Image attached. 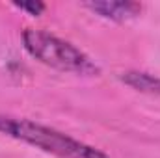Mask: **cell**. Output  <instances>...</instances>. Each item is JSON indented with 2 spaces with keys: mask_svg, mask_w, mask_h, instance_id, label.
I'll list each match as a JSON object with an SVG mask.
<instances>
[{
  "mask_svg": "<svg viewBox=\"0 0 160 158\" xmlns=\"http://www.w3.org/2000/svg\"><path fill=\"white\" fill-rule=\"evenodd\" d=\"M123 82L132 86L138 91L145 93H160V78L147 75V73H127L123 75Z\"/></svg>",
  "mask_w": 160,
  "mask_h": 158,
  "instance_id": "obj_4",
  "label": "cell"
},
{
  "mask_svg": "<svg viewBox=\"0 0 160 158\" xmlns=\"http://www.w3.org/2000/svg\"><path fill=\"white\" fill-rule=\"evenodd\" d=\"M15 6H17L19 9L30 11L32 15H39L41 11L45 9V4H41V2H15Z\"/></svg>",
  "mask_w": 160,
  "mask_h": 158,
  "instance_id": "obj_5",
  "label": "cell"
},
{
  "mask_svg": "<svg viewBox=\"0 0 160 158\" xmlns=\"http://www.w3.org/2000/svg\"><path fill=\"white\" fill-rule=\"evenodd\" d=\"M0 132L15 140L26 141L45 153H50L60 158H108L95 147H89L54 128L32 123L28 119H13L0 116Z\"/></svg>",
  "mask_w": 160,
  "mask_h": 158,
  "instance_id": "obj_1",
  "label": "cell"
},
{
  "mask_svg": "<svg viewBox=\"0 0 160 158\" xmlns=\"http://www.w3.org/2000/svg\"><path fill=\"white\" fill-rule=\"evenodd\" d=\"M88 7L101 13L102 17L114 19V21H125L142 11V6L136 2H89Z\"/></svg>",
  "mask_w": 160,
  "mask_h": 158,
  "instance_id": "obj_3",
  "label": "cell"
},
{
  "mask_svg": "<svg viewBox=\"0 0 160 158\" xmlns=\"http://www.w3.org/2000/svg\"><path fill=\"white\" fill-rule=\"evenodd\" d=\"M26 50L39 60L41 63L54 67L58 71L77 73V75H99V67L77 47L63 39H58L56 36H50L43 30H26L24 36Z\"/></svg>",
  "mask_w": 160,
  "mask_h": 158,
  "instance_id": "obj_2",
  "label": "cell"
}]
</instances>
